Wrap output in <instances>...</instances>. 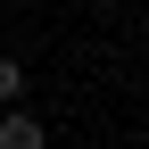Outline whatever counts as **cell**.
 <instances>
[{
  "label": "cell",
  "instance_id": "1",
  "mask_svg": "<svg viewBox=\"0 0 149 149\" xmlns=\"http://www.w3.org/2000/svg\"><path fill=\"white\" fill-rule=\"evenodd\" d=\"M0 149H50V133H42V116H25V108H0Z\"/></svg>",
  "mask_w": 149,
  "mask_h": 149
},
{
  "label": "cell",
  "instance_id": "2",
  "mask_svg": "<svg viewBox=\"0 0 149 149\" xmlns=\"http://www.w3.org/2000/svg\"><path fill=\"white\" fill-rule=\"evenodd\" d=\"M8 100H25V66H17V58H0V108H8Z\"/></svg>",
  "mask_w": 149,
  "mask_h": 149
}]
</instances>
